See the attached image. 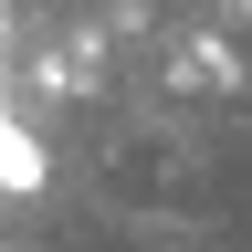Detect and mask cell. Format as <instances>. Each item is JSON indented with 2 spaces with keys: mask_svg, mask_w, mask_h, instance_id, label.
Instances as JSON below:
<instances>
[{
  "mask_svg": "<svg viewBox=\"0 0 252 252\" xmlns=\"http://www.w3.org/2000/svg\"><path fill=\"white\" fill-rule=\"evenodd\" d=\"M242 11H252V0H242Z\"/></svg>",
  "mask_w": 252,
  "mask_h": 252,
  "instance_id": "obj_1",
  "label": "cell"
}]
</instances>
